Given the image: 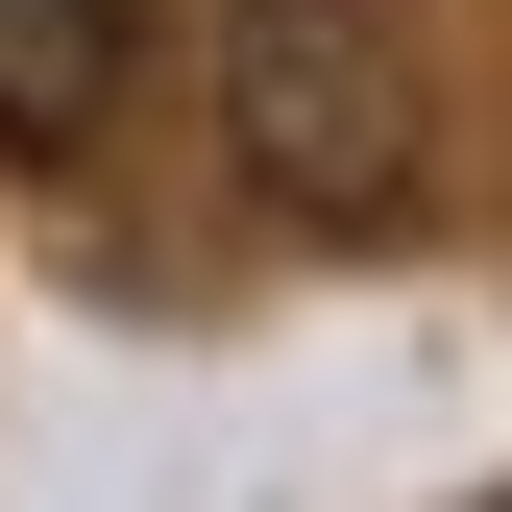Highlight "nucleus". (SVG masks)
<instances>
[{
    "label": "nucleus",
    "instance_id": "nucleus-1",
    "mask_svg": "<svg viewBox=\"0 0 512 512\" xmlns=\"http://www.w3.org/2000/svg\"><path fill=\"white\" fill-rule=\"evenodd\" d=\"M220 147H244V196H269V220L391 244V220L439 196V122H415L391 0H220Z\"/></svg>",
    "mask_w": 512,
    "mask_h": 512
},
{
    "label": "nucleus",
    "instance_id": "nucleus-2",
    "mask_svg": "<svg viewBox=\"0 0 512 512\" xmlns=\"http://www.w3.org/2000/svg\"><path fill=\"white\" fill-rule=\"evenodd\" d=\"M122 74H147V0H0V147H98L122 122Z\"/></svg>",
    "mask_w": 512,
    "mask_h": 512
}]
</instances>
